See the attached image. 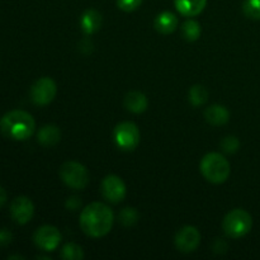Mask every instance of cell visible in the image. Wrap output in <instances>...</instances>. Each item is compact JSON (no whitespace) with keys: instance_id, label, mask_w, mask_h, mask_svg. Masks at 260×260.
I'll use <instances>...</instances> for the list:
<instances>
[{"instance_id":"obj_6","label":"cell","mask_w":260,"mask_h":260,"mask_svg":"<svg viewBox=\"0 0 260 260\" xmlns=\"http://www.w3.org/2000/svg\"><path fill=\"white\" fill-rule=\"evenodd\" d=\"M116 145L123 151H132L140 144V129L134 122H122L118 123L113 132Z\"/></svg>"},{"instance_id":"obj_21","label":"cell","mask_w":260,"mask_h":260,"mask_svg":"<svg viewBox=\"0 0 260 260\" xmlns=\"http://www.w3.org/2000/svg\"><path fill=\"white\" fill-rule=\"evenodd\" d=\"M243 12L250 19L260 20V0H245L243 4Z\"/></svg>"},{"instance_id":"obj_14","label":"cell","mask_w":260,"mask_h":260,"mask_svg":"<svg viewBox=\"0 0 260 260\" xmlns=\"http://www.w3.org/2000/svg\"><path fill=\"white\" fill-rule=\"evenodd\" d=\"M175 8L184 17H196L206 8L207 0H174Z\"/></svg>"},{"instance_id":"obj_19","label":"cell","mask_w":260,"mask_h":260,"mask_svg":"<svg viewBox=\"0 0 260 260\" xmlns=\"http://www.w3.org/2000/svg\"><path fill=\"white\" fill-rule=\"evenodd\" d=\"M188 98H189V102L192 106L194 107L203 106V104L208 101V91L206 90L205 86L193 85L192 88L189 89Z\"/></svg>"},{"instance_id":"obj_9","label":"cell","mask_w":260,"mask_h":260,"mask_svg":"<svg viewBox=\"0 0 260 260\" xmlns=\"http://www.w3.org/2000/svg\"><path fill=\"white\" fill-rule=\"evenodd\" d=\"M103 197L111 203H119L126 197V185L117 175H107L101 185Z\"/></svg>"},{"instance_id":"obj_17","label":"cell","mask_w":260,"mask_h":260,"mask_svg":"<svg viewBox=\"0 0 260 260\" xmlns=\"http://www.w3.org/2000/svg\"><path fill=\"white\" fill-rule=\"evenodd\" d=\"M155 29L161 35H170L178 27V18L172 12H162L155 19Z\"/></svg>"},{"instance_id":"obj_27","label":"cell","mask_w":260,"mask_h":260,"mask_svg":"<svg viewBox=\"0 0 260 260\" xmlns=\"http://www.w3.org/2000/svg\"><path fill=\"white\" fill-rule=\"evenodd\" d=\"M213 250L216 251V253H226V250H228V244L225 243V241H222L221 239H217V240L215 241V244H213Z\"/></svg>"},{"instance_id":"obj_26","label":"cell","mask_w":260,"mask_h":260,"mask_svg":"<svg viewBox=\"0 0 260 260\" xmlns=\"http://www.w3.org/2000/svg\"><path fill=\"white\" fill-rule=\"evenodd\" d=\"M81 206V201L79 200L78 197H70L68 201H66V208L70 211L78 210Z\"/></svg>"},{"instance_id":"obj_29","label":"cell","mask_w":260,"mask_h":260,"mask_svg":"<svg viewBox=\"0 0 260 260\" xmlns=\"http://www.w3.org/2000/svg\"><path fill=\"white\" fill-rule=\"evenodd\" d=\"M12 259H24L23 256H18V255H14V256H9V260Z\"/></svg>"},{"instance_id":"obj_16","label":"cell","mask_w":260,"mask_h":260,"mask_svg":"<svg viewBox=\"0 0 260 260\" xmlns=\"http://www.w3.org/2000/svg\"><path fill=\"white\" fill-rule=\"evenodd\" d=\"M37 140L42 146H55L61 140V131L55 124H46L38 131Z\"/></svg>"},{"instance_id":"obj_20","label":"cell","mask_w":260,"mask_h":260,"mask_svg":"<svg viewBox=\"0 0 260 260\" xmlns=\"http://www.w3.org/2000/svg\"><path fill=\"white\" fill-rule=\"evenodd\" d=\"M60 256L65 260H81L84 258V251L78 244L68 243L61 249Z\"/></svg>"},{"instance_id":"obj_28","label":"cell","mask_w":260,"mask_h":260,"mask_svg":"<svg viewBox=\"0 0 260 260\" xmlns=\"http://www.w3.org/2000/svg\"><path fill=\"white\" fill-rule=\"evenodd\" d=\"M5 202H7V192L0 187V208L5 205Z\"/></svg>"},{"instance_id":"obj_22","label":"cell","mask_w":260,"mask_h":260,"mask_svg":"<svg viewBox=\"0 0 260 260\" xmlns=\"http://www.w3.org/2000/svg\"><path fill=\"white\" fill-rule=\"evenodd\" d=\"M139 220V212L136 208L126 207L119 212V222L123 226H134Z\"/></svg>"},{"instance_id":"obj_18","label":"cell","mask_w":260,"mask_h":260,"mask_svg":"<svg viewBox=\"0 0 260 260\" xmlns=\"http://www.w3.org/2000/svg\"><path fill=\"white\" fill-rule=\"evenodd\" d=\"M182 33L185 40L189 41V42H194V41H197L201 37L202 28H201V24L197 20L188 19L183 23Z\"/></svg>"},{"instance_id":"obj_10","label":"cell","mask_w":260,"mask_h":260,"mask_svg":"<svg viewBox=\"0 0 260 260\" xmlns=\"http://www.w3.org/2000/svg\"><path fill=\"white\" fill-rule=\"evenodd\" d=\"M201 243V234L194 226H184L175 236V245L182 253H192Z\"/></svg>"},{"instance_id":"obj_12","label":"cell","mask_w":260,"mask_h":260,"mask_svg":"<svg viewBox=\"0 0 260 260\" xmlns=\"http://www.w3.org/2000/svg\"><path fill=\"white\" fill-rule=\"evenodd\" d=\"M80 27L85 35L90 36L98 32L102 27V15L98 10L88 9L80 18Z\"/></svg>"},{"instance_id":"obj_23","label":"cell","mask_w":260,"mask_h":260,"mask_svg":"<svg viewBox=\"0 0 260 260\" xmlns=\"http://www.w3.org/2000/svg\"><path fill=\"white\" fill-rule=\"evenodd\" d=\"M221 147L225 152L228 154H235L236 151L240 147V141L238 140V137L235 136H226L225 139L221 141Z\"/></svg>"},{"instance_id":"obj_7","label":"cell","mask_w":260,"mask_h":260,"mask_svg":"<svg viewBox=\"0 0 260 260\" xmlns=\"http://www.w3.org/2000/svg\"><path fill=\"white\" fill-rule=\"evenodd\" d=\"M57 93L56 83L51 78H41L30 88V99L36 106H47L55 99Z\"/></svg>"},{"instance_id":"obj_25","label":"cell","mask_w":260,"mask_h":260,"mask_svg":"<svg viewBox=\"0 0 260 260\" xmlns=\"http://www.w3.org/2000/svg\"><path fill=\"white\" fill-rule=\"evenodd\" d=\"M13 235L10 231L2 230L0 231V246H7L12 243Z\"/></svg>"},{"instance_id":"obj_13","label":"cell","mask_w":260,"mask_h":260,"mask_svg":"<svg viewBox=\"0 0 260 260\" xmlns=\"http://www.w3.org/2000/svg\"><path fill=\"white\" fill-rule=\"evenodd\" d=\"M205 118L212 126H223L230 119V112L220 104H213L205 111Z\"/></svg>"},{"instance_id":"obj_24","label":"cell","mask_w":260,"mask_h":260,"mask_svg":"<svg viewBox=\"0 0 260 260\" xmlns=\"http://www.w3.org/2000/svg\"><path fill=\"white\" fill-rule=\"evenodd\" d=\"M141 4L142 0H117V5L123 12H134Z\"/></svg>"},{"instance_id":"obj_15","label":"cell","mask_w":260,"mask_h":260,"mask_svg":"<svg viewBox=\"0 0 260 260\" xmlns=\"http://www.w3.org/2000/svg\"><path fill=\"white\" fill-rule=\"evenodd\" d=\"M147 106H149V101L141 91H129L124 96V107L127 108V111L132 112V113H142L146 111Z\"/></svg>"},{"instance_id":"obj_2","label":"cell","mask_w":260,"mask_h":260,"mask_svg":"<svg viewBox=\"0 0 260 260\" xmlns=\"http://www.w3.org/2000/svg\"><path fill=\"white\" fill-rule=\"evenodd\" d=\"M36 128V122L28 112L15 109L8 112L0 121V129L5 137L15 141L29 139Z\"/></svg>"},{"instance_id":"obj_3","label":"cell","mask_w":260,"mask_h":260,"mask_svg":"<svg viewBox=\"0 0 260 260\" xmlns=\"http://www.w3.org/2000/svg\"><path fill=\"white\" fill-rule=\"evenodd\" d=\"M200 169L206 180L213 184H222L229 179L231 173L230 162L222 154L210 152L201 160Z\"/></svg>"},{"instance_id":"obj_11","label":"cell","mask_w":260,"mask_h":260,"mask_svg":"<svg viewBox=\"0 0 260 260\" xmlns=\"http://www.w3.org/2000/svg\"><path fill=\"white\" fill-rule=\"evenodd\" d=\"M10 215L15 222L19 225H25L32 220L33 215H35L33 202L24 196L17 197L10 205Z\"/></svg>"},{"instance_id":"obj_4","label":"cell","mask_w":260,"mask_h":260,"mask_svg":"<svg viewBox=\"0 0 260 260\" xmlns=\"http://www.w3.org/2000/svg\"><path fill=\"white\" fill-rule=\"evenodd\" d=\"M253 228V218L248 211L236 208L230 211L222 221V229L229 238L240 239L250 233Z\"/></svg>"},{"instance_id":"obj_1","label":"cell","mask_w":260,"mask_h":260,"mask_svg":"<svg viewBox=\"0 0 260 260\" xmlns=\"http://www.w3.org/2000/svg\"><path fill=\"white\" fill-rule=\"evenodd\" d=\"M114 222V215L111 208L101 202H93L86 206L80 215V228L90 238H103Z\"/></svg>"},{"instance_id":"obj_5","label":"cell","mask_w":260,"mask_h":260,"mask_svg":"<svg viewBox=\"0 0 260 260\" xmlns=\"http://www.w3.org/2000/svg\"><path fill=\"white\" fill-rule=\"evenodd\" d=\"M60 177L68 187L73 189H84L89 184V172L78 161H66L60 168Z\"/></svg>"},{"instance_id":"obj_8","label":"cell","mask_w":260,"mask_h":260,"mask_svg":"<svg viewBox=\"0 0 260 260\" xmlns=\"http://www.w3.org/2000/svg\"><path fill=\"white\" fill-rule=\"evenodd\" d=\"M61 233L55 226L45 225L37 229L33 235V240L38 249L43 251H53L58 248L61 243Z\"/></svg>"}]
</instances>
